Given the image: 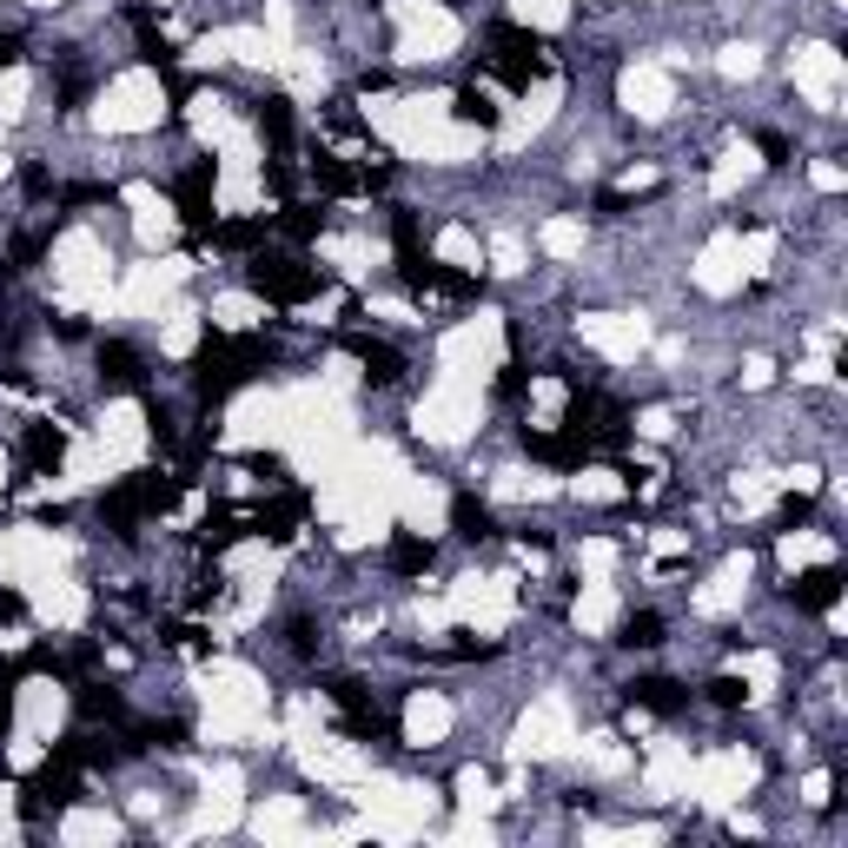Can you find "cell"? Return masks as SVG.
Returning <instances> with one entry per match:
<instances>
[{"instance_id": "1", "label": "cell", "mask_w": 848, "mask_h": 848, "mask_svg": "<svg viewBox=\"0 0 848 848\" xmlns=\"http://www.w3.org/2000/svg\"><path fill=\"white\" fill-rule=\"evenodd\" d=\"M73 796H80V742L67 736V742H53V756L20 782V816H27V822H47V816H60Z\"/></svg>"}, {"instance_id": "2", "label": "cell", "mask_w": 848, "mask_h": 848, "mask_svg": "<svg viewBox=\"0 0 848 848\" xmlns=\"http://www.w3.org/2000/svg\"><path fill=\"white\" fill-rule=\"evenodd\" d=\"M484 47H491V67H497V80H504L511 93H531V87L544 80V40H538L531 27H511V20H491V33H484Z\"/></svg>"}, {"instance_id": "3", "label": "cell", "mask_w": 848, "mask_h": 848, "mask_svg": "<svg viewBox=\"0 0 848 848\" xmlns=\"http://www.w3.org/2000/svg\"><path fill=\"white\" fill-rule=\"evenodd\" d=\"M246 285H253L259 298H273V305H305V298L318 292V273L298 266V259H279V253H253Z\"/></svg>"}, {"instance_id": "4", "label": "cell", "mask_w": 848, "mask_h": 848, "mask_svg": "<svg viewBox=\"0 0 848 848\" xmlns=\"http://www.w3.org/2000/svg\"><path fill=\"white\" fill-rule=\"evenodd\" d=\"M398 279L412 285V292H437V298H477V292H484L471 273H457V266H444V259L418 253V239H412V246H398Z\"/></svg>"}, {"instance_id": "5", "label": "cell", "mask_w": 848, "mask_h": 848, "mask_svg": "<svg viewBox=\"0 0 848 848\" xmlns=\"http://www.w3.org/2000/svg\"><path fill=\"white\" fill-rule=\"evenodd\" d=\"M213 179H219V166H213V159H193V166L179 172V186H172L179 219H186L193 233H213Z\"/></svg>"}, {"instance_id": "6", "label": "cell", "mask_w": 848, "mask_h": 848, "mask_svg": "<svg viewBox=\"0 0 848 848\" xmlns=\"http://www.w3.org/2000/svg\"><path fill=\"white\" fill-rule=\"evenodd\" d=\"M338 345L365 365L372 385H398V378H405V352H398V345H385V338H372V332H338Z\"/></svg>"}, {"instance_id": "7", "label": "cell", "mask_w": 848, "mask_h": 848, "mask_svg": "<svg viewBox=\"0 0 848 848\" xmlns=\"http://www.w3.org/2000/svg\"><path fill=\"white\" fill-rule=\"evenodd\" d=\"M836 596H842V570H836V564H816V570H802V576L789 583V603H796L802 617L836 610Z\"/></svg>"}, {"instance_id": "8", "label": "cell", "mask_w": 848, "mask_h": 848, "mask_svg": "<svg viewBox=\"0 0 848 848\" xmlns=\"http://www.w3.org/2000/svg\"><path fill=\"white\" fill-rule=\"evenodd\" d=\"M100 378L107 392H146V358L127 338H100Z\"/></svg>"}, {"instance_id": "9", "label": "cell", "mask_w": 848, "mask_h": 848, "mask_svg": "<svg viewBox=\"0 0 848 848\" xmlns=\"http://www.w3.org/2000/svg\"><path fill=\"white\" fill-rule=\"evenodd\" d=\"M298 524H305V491H279L273 504H259V511H253V531H259V538H273V544H292V538H298Z\"/></svg>"}, {"instance_id": "10", "label": "cell", "mask_w": 848, "mask_h": 848, "mask_svg": "<svg viewBox=\"0 0 848 848\" xmlns=\"http://www.w3.org/2000/svg\"><path fill=\"white\" fill-rule=\"evenodd\" d=\"M524 451L544 457V464H558V471H576L590 457V437H576V431H531L524 424Z\"/></svg>"}, {"instance_id": "11", "label": "cell", "mask_w": 848, "mask_h": 848, "mask_svg": "<svg viewBox=\"0 0 848 848\" xmlns=\"http://www.w3.org/2000/svg\"><path fill=\"white\" fill-rule=\"evenodd\" d=\"M20 457H27V471L53 477V471H60V457H67V431H60V424H27V437H20Z\"/></svg>"}, {"instance_id": "12", "label": "cell", "mask_w": 848, "mask_h": 848, "mask_svg": "<svg viewBox=\"0 0 848 848\" xmlns=\"http://www.w3.org/2000/svg\"><path fill=\"white\" fill-rule=\"evenodd\" d=\"M100 517H107V531H114V538H134V524L146 517V511H140V471H134V477H120V484L100 497Z\"/></svg>"}, {"instance_id": "13", "label": "cell", "mask_w": 848, "mask_h": 848, "mask_svg": "<svg viewBox=\"0 0 848 848\" xmlns=\"http://www.w3.org/2000/svg\"><path fill=\"white\" fill-rule=\"evenodd\" d=\"M630 703L657 709V716H683V709H690V690H683L677 677H637V683H630Z\"/></svg>"}, {"instance_id": "14", "label": "cell", "mask_w": 848, "mask_h": 848, "mask_svg": "<svg viewBox=\"0 0 848 848\" xmlns=\"http://www.w3.org/2000/svg\"><path fill=\"white\" fill-rule=\"evenodd\" d=\"M73 703H80V716H87V722H127V697H120L107 677L80 683V690H73Z\"/></svg>"}, {"instance_id": "15", "label": "cell", "mask_w": 848, "mask_h": 848, "mask_svg": "<svg viewBox=\"0 0 848 848\" xmlns=\"http://www.w3.org/2000/svg\"><path fill=\"white\" fill-rule=\"evenodd\" d=\"M451 531H457L464 544H484V538H497V517H491V504H477V497L464 491V497H451Z\"/></svg>"}, {"instance_id": "16", "label": "cell", "mask_w": 848, "mask_h": 848, "mask_svg": "<svg viewBox=\"0 0 848 848\" xmlns=\"http://www.w3.org/2000/svg\"><path fill=\"white\" fill-rule=\"evenodd\" d=\"M259 134L273 140V152H285V146H292L298 120H292V100H285V93H266V100H259Z\"/></svg>"}, {"instance_id": "17", "label": "cell", "mask_w": 848, "mask_h": 848, "mask_svg": "<svg viewBox=\"0 0 848 848\" xmlns=\"http://www.w3.org/2000/svg\"><path fill=\"white\" fill-rule=\"evenodd\" d=\"M385 564H392V576H424L431 570V544H424L418 531H398L392 551H385Z\"/></svg>"}, {"instance_id": "18", "label": "cell", "mask_w": 848, "mask_h": 848, "mask_svg": "<svg viewBox=\"0 0 848 848\" xmlns=\"http://www.w3.org/2000/svg\"><path fill=\"white\" fill-rule=\"evenodd\" d=\"M312 179H318V193H332V199H345V193H358V186H365V179H358L338 152H318V159H312Z\"/></svg>"}, {"instance_id": "19", "label": "cell", "mask_w": 848, "mask_h": 848, "mask_svg": "<svg viewBox=\"0 0 848 848\" xmlns=\"http://www.w3.org/2000/svg\"><path fill=\"white\" fill-rule=\"evenodd\" d=\"M451 114H457L464 127H497V100H491L484 87H457V93H451Z\"/></svg>"}, {"instance_id": "20", "label": "cell", "mask_w": 848, "mask_h": 848, "mask_svg": "<svg viewBox=\"0 0 848 848\" xmlns=\"http://www.w3.org/2000/svg\"><path fill=\"white\" fill-rule=\"evenodd\" d=\"M246 531H253V517H239V511H213V517L199 524V544H206V551H226V544H239Z\"/></svg>"}, {"instance_id": "21", "label": "cell", "mask_w": 848, "mask_h": 848, "mask_svg": "<svg viewBox=\"0 0 848 848\" xmlns=\"http://www.w3.org/2000/svg\"><path fill=\"white\" fill-rule=\"evenodd\" d=\"M617 643H623V650H657V643H663V617H657V610H630L623 630H617Z\"/></svg>"}, {"instance_id": "22", "label": "cell", "mask_w": 848, "mask_h": 848, "mask_svg": "<svg viewBox=\"0 0 848 848\" xmlns=\"http://www.w3.org/2000/svg\"><path fill=\"white\" fill-rule=\"evenodd\" d=\"M279 233H285V239H298V246H305V239H318V233H325V206H285Z\"/></svg>"}, {"instance_id": "23", "label": "cell", "mask_w": 848, "mask_h": 848, "mask_svg": "<svg viewBox=\"0 0 848 848\" xmlns=\"http://www.w3.org/2000/svg\"><path fill=\"white\" fill-rule=\"evenodd\" d=\"M213 239H219L226 253H253V246L266 239V219H226V226H213Z\"/></svg>"}, {"instance_id": "24", "label": "cell", "mask_w": 848, "mask_h": 848, "mask_svg": "<svg viewBox=\"0 0 848 848\" xmlns=\"http://www.w3.org/2000/svg\"><path fill=\"white\" fill-rule=\"evenodd\" d=\"M325 690H332V703L345 709V716H372V690H365V683H358V677H332V683H325Z\"/></svg>"}, {"instance_id": "25", "label": "cell", "mask_w": 848, "mask_h": 848, "mask_svg": "<svg viewBox=\"0 0 848 848\" xmlns=\"http://www.w3.org/2000/svg\"><path fill=\"white\" fill-rule=\"evenodd\" d=\"M140 67H152V73H166V80H172V47H166L152 27H140Z\"/></svg>"}, {"instance_id": "26", "label": "cell", "mask_w": 848, "mask_h": 848, "mask_svg": "<svg viewBox=\"0 0 848 848\" xmlns=\"http://www.w3.org/2000/svg\"><path fill=\"white\" fill-rule=\"evenodd\" d=\"M20 193H27V199H53V172H47L40 159H20Z\"/></svg>"}, {"instance_id": "27", "label": "cell", "mask_w": 848, "mask_h": 848, "mask_svg": "<svg viewBox=\"0 0 848 848\" xmlns=\"http://www.w3.org/2000/svg\"><path fill=\"white\" fill-rule=\"evenodd\" d=\"M703 697H709L716 709H742V697H749V690H742V677H709Z\"/></svg>"}, {"instance_id": "28", "label": "cell", "mask_w": 848, "mask_h": 848, "mask_svg": "<svg viewBox=\"0 0 848 848\" xmlns=\"http://www.w3.org/2000/svg\"><path fill=\"white\" fill-rule=\"evenodd\" d=\"M40 253H47V233H20V239H13V273H33Z\"/></svg>"}, {"instance_id": "29", "label": "cell", "mask_w": 848, "mask_h": 848, "mask_svg": "<svg viewBox=\"0 0 848 848\" xmlns=\"http://www.w3.org/2000/svg\"><path fill=\"white\" fill-rule=\"evenodd\" d=\"M285 643H292V657H318V630H312V617H292V623H285Z\"/></svg>"}, {"instance_id": "30", "label": "cell", "mask_w": 848, "mask_h": 848, "mask_svg": "<svg viewBox=\"0 0 848 848\" xmlns=\"http://www.w3.org/2000/svg\"><path fill=\"white\" fill-rule=\"evenodd\" d=\"M816 517V497H782V511H776V531H796V524H809Z\"/></svg>"}, {"instance_id": "31", "label": "cell", "mask_w": 848, "mask_h": 848, "mask_svg": "<svg viewBox=\"0 0 848 848\" xmlns=\"http://www.w3.org/2000/svg\"><path fill=\"white\" fill-rule=\"evenodd\" d=\"M13 683H20V663L0 670V742H7V729H13Z\"/></svg>"}, {"instance_id": "32", "label": "cell", "mask_w": 848, "mask_h": 848, "mask_svg": "<svg viewBox=\"0 0 848 848\" xmlns=\"http://www.w3.org/2000/svg\"><path fill=\"white\" fill-rule=\"evenodd\" d=\"M60 199H67V206H100V199H114V186H67Z\"/></svg>"}, {"instance_id": "33", "label": "cell", "mask_w": 848, "mask_h": 848, "mask_svg": "<svg viewBox=\"0 0 848 848\" xmlns=\"http://www.w3.org/2000/svg\"><path fill=\"white\" fill-rule=\"evenodd\" d=\"M756 146H762L769 166H789V140H782V134H756Z\"/></svg>"}, {"instance_id": "34", "label": "cell", "mask_w": 848, "mask_h": 848, "mask_svg": "<svg viewBox=\"0 0 848 848\" xmlns=\"http://www.w3.org/2000/svg\"><path fill=\"white\" fill-rule=\"evenodd\" d=\"M27 60V33H0V67H20Z\"/></svg>"}, {"instance_id": "35", "label": "cell", "mask_w": 848, "mask_h": 848, "mask_svg": "<svg viewBox=\"0 0 848 848\" xmlns=\"http://www.w3.org/2000/svg\"><path fill=\"white\" fill-rule=\"evenodd\" d=\"M27 617V596L20 590H0V623H20Z\"/></svg>"}, {"instance_id": "36", "label": "cell", "mask_w": 848, "mask_h": 848, "mask_svg": "<svg viewBox=\"0 0 848 848\" xmlns=\"http://www.w3.org/2000/svg\"><path fill=\"white\" fill-rule=\"evenodd\" d=\"M524 378H531L524 365H504V378H497V392H504V398H517V392H524Z\"/></svg>"}, {"instance_id": "37", "label": "cell", "mask_w": 848, "mask_h": 848, "mask_svg": "<svg viewBox=\"0 0 848 848\" xmlns=\"http://www.w3.org/2000/svg\"><path fill=\"white\" fill-rule=\"evenodd\" d=\"M246 471H253V477H279L285 464H279V457H266V451H253V457H246Z\"/></svg>"}]
</instances>
